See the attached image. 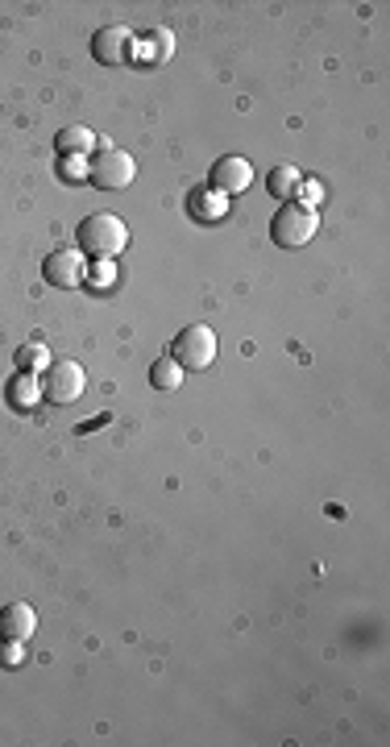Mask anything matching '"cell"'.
I'll return each mask as SVG.
<instances>
[{
	"instance_id": "30bf717a",
	"label": "cell",
	"mask_w": 390,
	"mask_h": 747,
	"mask_svg": "<svg viewBox=\"0 0 390 747\" xmlns=\"http://www.w3.org/2000/svg\"><path fill=\"white\" fill-rule=\"evenodd\" d=\"M266 191L274 200H283V204H291L299 191H303V171L299 166H291V162H278L274 171L266 175Z\"/></svg>"
},
{
	"instance_id": "e0dca14e",
	"label": "cell",
	"mask_w": 390,
	"mask_h": 747,
	"mask_svg": "<svg viewBox=\"0 0 390 747\" xmlns=\"http://www.w3.org/2000/svg\"><path fill=\"white\" fill-rule=\"evenodd\" d=\"M113 274H117L113 262H96V270H92V287H96V291H100V287H113V283H117Z\"/></svg>"
},
{
	"instance_id": "9c48e42d",
	"label": "cell",
	"mask_w": 390,
	"mask_h": 747,
	"mask_svg": "<svg viewBox=\"0 0 390 747\" xmlns=\"http://www.w3.org/2000/svg\"><path fill=\"white\" fill-rule=\"evenodd\" d=\"M34 631H38V615H34V606H25V602H9L5 611H0V640H9V644H25V640H34Z\"/></svg>"
},
{
	"instance_id": "8fae6325",
	"label": "cell",
	"mask_w": 390,
	"mask_h": 747,
	"mask_svg": "<svg viewBox=\"0 0 390 747\" xmlns=\"http://www.w3.org/2000/svg\"><path fill=\"white\" fill-rule=\"evenodd\" d=\"M225 196L220 191H212V187H195L191 196H187V212L195 216V220H220L225 216Z\"/></svg>"
},
{
	"instance_id": "ac0fdd59",
	"label": "cell",
	"mask_w": 390,
	"mask_h": 747,
	"mask_svg": "<svg viewBox=\"0 0 390 747\" xmlns=\"http://www.w3.org/2000/svg\"><path fill=\"white\" fill-rule=\"evenodd\" d=\"M59 175H63V179H88V171H83L79 158H63V162H59Z\"/></svg>"
},
{
	"instance_id": "52a82bcc",
	"label": "cell",
	"mask_w": 390,
	"mask_h": 747,
	"mask_svg": "<svg viewBox=\"0 0 390 747\" xmlns=\"http://www.w3.org/2000/svg\"><path fill=\"white\" fill-rule=\"evenodd\" d=\"M83 274H88V270H83V254H79V249H67V245L50 249L46 262H42V279H46L50 287H59V291L79 287Z\"/></svg>"
},
{
	"instance_id": "d6986e66",
	"label": "cell",
	"mask_w": 390,
	"mask_h": 747,
	"mask_svg": "<svg viewBox=\"0 0 390 747\" xmlns=\"http://www.w3.org/2000/svg\"><path fill=\"white\" fill-rule=\"evenodd\" d=\"M0 660H5V664H17V660H21V644H9V640H5V648H0Z\"/></svg>"
},
{
	"instance_id": "3957f363",
	"label": "cell",
	"mask_w": 390,
	"mask_h": 747,
	"mask_svg": "<svg viewBox=\"0 0 390 747\" xmlns=\"http://www.w3.org/2000/svg\"><path fill=\"white\" fill-rule=\"evenodd\" d=\"M137 175V162L133 154L117 150V146H100L92 150V162H88V179L100 187V191H125Z\"/></svg>"
},
{
	"instance_id": "277c9868",
	"label": "cell",
	"mask_w": 390,
	"mask_h": 747,
	"mask_svg": "<svg viewBox=\"0 0 390 747\" xmlns=\"http://www.w3.org/2000/svg\"><path fill=\"white\" fill-rule=\"evenodd\" d=\"M171 357L183 370H208L216 362V332L208 324H187L171 341Z\"/></svg>"
},
{
	"instance_id": "9a60e30c",
	"label": "cell",
	"mask_w": 390,
	"mask_h": 747,
	"mask_svg": "<svg viewBox=\"0 0 390 747\" xmlns=\"http://www.w3.org/2000/svg\"><path fill=\"white\" fill-rule=\"evenodd\" d=\"M13 362H17V370H21V374H30V370H46V366H50V362H46V349H42L38 341L21 345V349L13 353Z\"/></svg>"
},
{
	"instance_id": "2e32d148",
	"label": "cell",
	"mask_w": 390,
	"mask_h": 747,
	"mask_svg": "<svg viewBox=\"0 0 390 747\" xmlns=\"http://www.w3.org/2000/svg\"><path fill=\"white\" fill-rule=\"evenodd\" d=\"M142 42H150V46H146L150 59H171V50H175V34H171V30H154V34H146Z\"/></svg>"
},
{
	"instance_id": "7c38bea8",
	"label": "cell",
	"mask_w": 390,
	"mask_h": 747,
	"mask_svg": "<svg viewBox=\"0 0 390 747\" xmlns=\"http://www.w3.org/2000/svg\"><path fill=\"white\" fill-rule=\"evenodd\" d=\"M54 142H59V154H63V158H83V154L96 150L100 137H96L88 125H71V129H63L59 137H54Z\"/></svg>"
},
{
	"instance_id": "6da1fadb",
	"label": "cell",
	"mask_w": 390,
	"mask_h": 747,
	"mask_svg": "<svg viewBox=\"0 0 390 747\" xmlns=\"http://www.w3.org/2000/svg\"><path fill=\"white\" fill-rule=\"evenodd\" d=\"M125 245H129V229H125V220L113 216V212L83 216L79 229H75V249H79V254H88V258H96V262L117 258Z\"/></svg>"
},
{
	"instance_id": "ba28073f",
	"label": "cell",
	"mask_w": 390,
	"mask_h": 747,
	"mask_svg": "<svg viewBox=\"0 0 390 747\" xmlns=\"http://www.w3.org/2000/svg\"><path fill=\"white\" fill-rule=\"evenodd\" d=\"M212 191H220V196H241V191L254 183V166H249L241 154H225L212 162Z\"/></svg>"
},
{
	"instance_id": "4fadbf2b",
	"label": "cell",
	"mask_w": 390,
	"mask_h": 747,
	"mask_svg": "<svg viewBox=\"0 0 390 747\" xmlns=\"http://www.w3.org/2000/svg\"><path fill=\"white\" fill-rule=\"evenodd\" d=\"M150 386H154V391H179V386H183V366L175 362V357H158V362L150 366Z\"/></svg>"
},
{
	"instance_id": "7a4b0ae2",
	"label": "cell",
	"mask_w": 390,
	"mask_h": 747,
	"mask_svg": "<svg viewBox=\"0 0 390 747\" xmlns=\"http://www.w3.org/2000/svg\"><path fill=\"white\" fill-rule=\"evenodd\" d=\"M316 229H320V212L312 204H299V200L283 204L270 220V237L278 249H303L316 237Z\"/></svg>"
},
{
	"instance_id": "5bb4252c",
	"label": "cell",
	"mask_w": 390,
	"mask_h": 747,
	"mask_svg": "<svg viewBox=\"0 0 390 747\" xmlns=\"http://www.w3.org/2000/svg\"><path fill=\"white\" fill-rule=\"evenodd\" d=\"M38 391H42V386L34 382V374H17V382L9 386V399H13L17 411H25V407L38 403Z\"/></svg>"
},
{
	"instance_id": "5b68a950",
	"label": "cell",
	"mask_w": 390,
	"mask_h": 747,
	"mask_svg": "<svg viewBox=\"0 0 390 747\" xmlns=\"http://www.w3.org/2000/svg\"><path fill=\"white\" fill-rule=\"evenodd\" d=\"M83 391H88V374H83L79 362H50V366H46V374H42V395H46L50 403L67 407V403H75Z\"/></svg>"
},
{
	"instance_id": "8992f818",
	"label": "cell",
	"mask_w": 390,
	"mask_h": 747,
	"mask_svg": "<svg viewBox=\"0 0 390 747\" xmlns=\"http://www.w3.org/2000/svg\"><path fill=\"white\" fill-rule=\"evenodd\" d=\"M133 54H137V38L125 25H104V30L92 34V59L104 67H129Z\"/></svg>"
}]
</instances>
